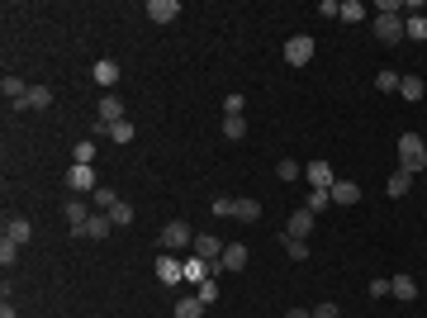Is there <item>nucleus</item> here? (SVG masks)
Masks as SVG:
<instances>
[{
	"mask_svg": "<svg viewBox=\"0 0 427 318\" xmlns=\"http://www.w3.org/2000/svg\"><path fill=\"white\" fill-rule=\"evenodd\" d=\"M399 171H409V176L427 171V143L418 133H404V138H399Z\"/></svg>",
	"mask_w": 427,
	"mask_h": 318,
	"instance_id": "f257e3e1",
	"label": "nucleus"
},
{
	"mask_svg": "<svg viewBox=\"0 0 427 318\" xmlns=\"http://www.w3.org/2000/svg\"><path fill=\"white\" fill-rule=\"evenodd\" d=\"M67 191H72V195H95V191H100V186H95V166L72 161V166H67Z\"/></svg>",
	"mask_w": 427,
	"mask_h": 318,
	"instance_id": "f03ea898",
	"label": "nucleus"
},
{
	"mask_svg": "<svg viewBox=\"0 0 427 318\" xmlns=\"http://www.w3.org/2000/svg\"><path fill=\"white\" fill-rule=\"evenodd\" d=\"M161 247H166V252H186V247H195V233H190V223H166V228H161Z\"/></svg>",
	"mask_w": 427,
	"mask_h": 318,
	"instance_id": "7ed1b4c3",
	"label": "nucleus"
},
{
	"mask_svg": "<svg viewBox=\"0 0 427 318\" xmlns=\"http://www.w3.org/2000/svg\"><path fill=\"white\" fill-rule=\"evenodd\" d=\"M285 62L290 67H309L314 62V38H309V33H295V38L285 43Z\"/></svg>",
	"mask_w": 427,
	"mask_h": 318,
	"instance_id": "20e7f679",
	"label": "nucleus"
},
{
	"mask_svg": "<svg viewBox=\"0 0 427 318\" xmlns=\"http://www.w3.org/2000/svg\"><path fill=\"white\" fill-rule=\"evenodd\" d=\"M375 38L380 43H404V15H375Z\"/></svg>",
	"mask_w": 427,
	"mask_h": 318,
	"instance_id": "39448f33",
	"label": "nucleus"
},
{
	"mask_svg": "<svg viewBox=\"0 0 427 318\" xmlns=\"http://www.w3.org/2000/svg\"><path fill=\"white\" fill-rule=\"evenodd\" d=\"M242 266H247V247H242V242H228L223 256L214 261V276H223V271H242Z\"/></svg>",
	"mask_w": 427,
	"mask_h": 318,
	"instance_id": "423d86ee",
	"label": "nucleus"
},
{
	"mask_svg": "<svg viewBox=\"0 0 427 318\" xmlns=\"http://www.w3.org/2000/svg\"><path fill=\"white\" fill-rule=\"evenodd\" d=\"M110 228H114L110 214H91L86 228H72V238H95V242H100V238H110Z\"/></svg>",
	"mask_w": 427,
	"mask_h": 318,
	"instance_id": "0eeeda50",
	"label": "nucleus"
},
{
	"mask_svg": "<svg viewBox=\"0 0 427 318\" xmlns=\"http://www.w3.org/2000/svg\"><path fill=\"white\" fill-rule=\"evenodd\" d=\"M147 19H152V24H171V19H181V0H147Z\"/></svg>",
	"mask_w": 427,
	"mask_h": 318,
	"instance_id": "6e6552de",
	"label": "nucleus"
},
{
	"mask_svg": "<svg viewBox=\"0 0 427 318\" xmlns=\"http://www.w3.org/2000/svg\"><path fill=\"white\" fill-rule=\"evenodd\" d=\"M304 176H309V186H314V191H332V186H337V176H332L328 161H309Z\"/></svg>",
	"mask_w": 427,
	"mask_h": 318,
	"instance_id": "1a4fd4ad",
	"label": "nucleus"
},
{
	"mask_svg": "<svg viewBox=\"0 0 427 318\" xmlns=\"http://www.w3.org/2000/svg\"><path fill=\"white\" fill-rule=\"evenodd\" d=\"M223 247H228V242H223V238H214V233H200V238H195V256H205L209 266H214V261L223 256Z\"/></svg>",
	"mask_w": 427,
	"mask_h": 318,
	"instance_id": "9d476101",
	"label": "nucleus"
},
{
	"mask_svg": "<svg viewBox=\"0 0 427 318\" xmlns=\"http://www.w3.org/2000/svg\"><path fill=\"white\" fill-rule=\"evenodd\" d=\"M157 280L161 285H181V280H186V266H181L176 256H157Z\"/></svg>",
	"mask_w": 427,
	"mask_h": 318,
	"instance_id": "9b49d317",
	"label": "nucleus"
},
{
	"mask_svg": "<svg viewBox=\"0 0 427 318\" xmlns=\"http://www.w3.org/2000/svg\"><path fill=\"white\" fill-rule=\"evenodd\" d=\"M285 233L309 242V233H314V214H309V209H295V214H290V223H285Z\"/></svg>",
	"mask_w": 427,
	"mask_h": 318,
	"instance_id": "f8f14e48",
	"label": "nucleus"
},
{
	"mask_svg": "<svg viewBox=\"0 0 427 318\" xmlns=\"http://www.w3.org/2000/svg\"><path fill=\"white\" fill-rule=\"evenodd\" d=\"M91 76H95V86H105V91H110V86H119V62H114V57H100Z\"/></svg>",
	"mask_w": 427,
	"mask_h": 318,
	"instance_id": "ddd939ff",
	"label": "nucleus"
},
{
	"mask_svg": "<svg viewBox=\"0 0 427 318\" xmlns=\"http://www.w3.org/2000/svg\"><path fill=\"white\" fill-rule=\"evenodd\" d=\"M62 214H67V223H72V228H86V219H91V205H86L81 195H72V200L62 205Z\"/></svg>",
	"mask_w": 427,
	"mask_h": 318,
	"instance_id": "4468645a",
	"label": "nucleus"
},
{
	"mask_svg": "<svg viewBox=\"0 0 427 318\" xmlns=\"http://www.w3.org/2000/svg\"><path fill=\"white\" fill-rule=\"evenodd\" d=\"M181 266H186V280H195V285H200V280H214V266H209L205 256H186Z\"/></svg>",
	"mask_w": 427,
	"mask_h": 318,
	"instance_id": "2eb2a0df",
	"label": "nucleus"
},
{
	"mask_svg": "<svg viewBox=\"0 0 427 318\" xmlns=\"http://www.w3.org/2000/svg\"><path fill=\"white\" fill-rule=\"evenodd\" d=\"M100 124H119V119H124V100L119 96H100Z\"/></svg>",
	"mask_w": 427,
	"mask_h": 318,
	"instance_id": "dca6fc26",
	"label": "nucleus"
},
{
	"mask_svg": "<svg viewBox=\"0 0 427 318\" xmlns=\"http://www.w3.org/2000/svg\"><path fill=\"white\" fill-rule=\"evenodd\" d=\"M47 105H52V91L47 86H29V96L19 100L15 110H47Z\"/></svg>",
	"mask_w": 427,
	"mask_h": 318,
	"instance_id": "f3484780",
	"label": "nucleus"
},
{
	"mask_svg": "<svg viewBox=\"0 0 427 318\" xmlns=\"http://www.w3.org/2000/svg\"><path fill=\"white\" fill-rule=\"evenodd\" d=\"M332 205H361V186L356 181H337L332 186Z\"/></svg>",
	"mask_w": 427,
	"mask_h": 318,
	"instance_id": "a211bd4d",
	"label": "nucleus"
},
{
	"mask_svg": "<svg viewBox=\"0 0 427 318\" xmlns=\"http://www.w3.org/2000/svg\"><path fill=\"white\" fill-rule=\"evenodd\" d=\"M389 295L404 300V304H413L418 300V280H413V276H394V280H389Z\"/></svg>",
	"mask_w": 427,
	"mask_h": 318,
	"instance_id": "6ab92c4d",
	"label": "nucleus"
},
{
	"mask_svg": "<svg viewBox=\"0 0 427 318\" xmlns=\"http://www.w3.org/2000/svg\"><path fill=\"white\" fill-rule=\"evenodd\" d=\"M409 191H413V176L409 171H394L389 181H385V195H389V200H404Z\"/></svg>",
	"mask_w": 427,
	"mask_h": 318,
	"instance_id": "aec40b11",
	"label": "nucleus"
},
{
	"mask_svg": "<svg viewBox=\"0 0 427 318\" xmlns=\"http://www.w3.org/2000/svg\"><path fill=\"white\" fill-rule=\"evenodd\" d=\"M5 238H10V242H29L33 238V223L29 219H5Z\"/></svg>",
	"mask_w": 427,
	"mask_h": 318,
	"instance_id": "412c9836",
	"label": "nucleus"
},
{
	"mask_svg": "<svg viewBox=\"0 0 427 318\" xmlns=\"http://www.w3.org/2000/svg\"><path fill=\"white\" fill-rule=\"evenodd\" d=\"M205 309H209V304L200 300V295H186V300L176 304V318H205Z\"/></svg>",
	"mask_w": 427,
	"mask_h": 318,
	"instance_id": "4be33fe9",
	"label": "nucleus"
},
{
	"mask_svg": "<svg viewBox=\"0 0 427 318\" xmlns=\"http://www.w3.org/2000/svg\"><path fill=\"white\" fill-rule=\"evenodd\" d=\"M404 38L427 43V15H409V19H404Z\"/></svg>",
	"mask_w": 427,
	"mask_h": 318,
	"instance_id": "5701e85b",
	"label": "nucleus"
},
{
	"mask_svg": "<svg viewBox=\"0 0 427 318\" xmlns=\"http://www.w3.org/2000/svg\"><path fill=\"white\" fill-rule=\"evenodd\" d=\"M219 128H223V138H233V143H242V138H247V119H242V114H228Z\"/></svg>",
	"mask_w": 427,
	"mask_h": 318,
	"instance_id": "b1692460",
	"label": "nucleus"
},
{
	"mask_svg": "<svg viewBox=\"0 0 427 318\" xmlns=\"http://www.w3.org/2000/svg\"><path fill=\"white\" fill-rule=\"evenodd\" d=\"M399 96H404V100H413V105H418V100L427 96V86H423V76H404V81H399Z\"/></svg>",
	"mask_w": 427,
	"mask_h": 318,
	"instance_id": "393cba45",
	"label": "nucleus"
},
{
	"mask_svg": "<svg viewBox=\"0 0 427 318\" xmlns=\"http://www.w3.org/2000/svg\"><path fill=\"white\" fill-rule=\"evenodd\" d=\"M0 91H5V100H10V105H19V100L29 96V86H24L19 76H5V81H0Z\"/></svg>",
	"mask_w": 427,
	"mask_h": 318,
	"instance_id": "a878e982",
	"label": "nucleus"
},
{
	"mask_svg": "<svg viewBox=\"0 0 427 318\" xmlns=\"http://www.w3.org/2000/svg\"><path fill=\"white\" fill-rule=\"evenodd\" d=\"M233 219L256 223V219H261V205H256V200H237V205H233Z\"/></svg>",
	"mask_w": 427,
	"mask_h": 318,
	"instance_id": "bb28decb",
	"label": "nucleus"
},
{
	"mask_svg": "<svg viewBox=\"0 0 427 318\" xmlns=\"http://www.w3.org/2000/svg\"><path fill=\"white\" fill-rule=\"evenodd\" d=\"M72 161H81V166H95V138H81V143L72 147Z\"/></svg>",
	"mask_w": 427,
	"mask_h": 318,
	"instance_id": "cd10ccee",
	"label": "nucleus"
},
{
	"mask_svg": "<svg viewBox=\"0 0 427 318\" xmlns=\"http://www.w3.org/2000/svg\"><path fill=\"white\" fill-rule=\"evenodd\" d=\"M91 205H95V209H100V214H110V209H114V205H119V195H114V191H110V186H100V191H95V195H91Z\"/></svg>",
	"mask_w": 427,
	"mask_h": 318,
	"instance_id": "c85d7f7f",
	"label": "nucleus"
},
{
	"mask_svg": "<svg viewBox=\"0 0 427 318\" xmlns=\"http://www.w3.org/2000/svg\"><path fill=\"white\" fill-rule=\"evenodd\" d=\"M337 19H347V24H361V19H365V5H361V0H342V15H337Z\"/></svg>",
	"mask_w": 427,
	"mask_h": 318,
	"instance_id": "c756f323",
	"label": "nucleus"
},
{
	"mask_svg": "<svg viewBox=\"0 0 427 318\" xmlns=\"http://www.w3.org/2000/svg\"><path fill=\"white\" fill-rule=\"evenodd\" d=\"M133 133H138V128L128 124V119H119V124H110V138H114V143H119V147H124V143H133Z\"/></svg>",
	"mask_w": 427,
	"mask_h": 318,
	"instance_id": "7c9ffc66",
	"label": "nucleus"
},
{
	"mask_svg": "<svg viewBox=\"0 0 427 318\" xmlns=\"http://www.w3.org/2000/svg\"><path fill=\"white\" fill-rule=\"evenodd\" d=\"M328 205H332V191H309V205L304 209H309V214H323Z\"/></svg>",
	"mask_w": 427,
	"mask_h": 318,
	"instance_id": "2f4dec72",
	"label": "nucleus"
},
{
	"mask_svg": "<svg viewBox=\"0 0 427 318\" xmlns=\"http://www.w3.org/2000/svg\"><path fill=\"white\" fill-rule=\"evenodd\" d=\"M285 252H290V256H295V261H304V256H309V242H304V238H290V233H285Z\"/></svg>",
	"mask_w": 427,
	"mask_h": 318,
	"instance_id": "473e14b6",
	"label": "nucleus"
},
{
	"mask_svg": "<svg viewBox=\"0 0 427 318\" xmlns=\"http://www.w3.org/2000/svg\"><path fill=\"white\" fill-rule=\"evenodd\" d=\"M110 223H114V228H128V223H133V205H114L110 209Z\"/></svg>",
	"mask_w": 427,
	"mask_h": 318,
	"instance_id": "72a5a7b5",
	"label": "nucleus"
},
{
	"mask_svg": "<svg viewBox=\"0 0 427 318\" xmlns=\"http://www.w3.org/2000/svg\"><path fill=\"white\" fill-rule=\"evenodd\" d=\"M399 81H404V76L385 67V72H380V76H375V91H399Z\"/></svg>",
	"mask_w": 427,
	"mask_h": 318,
	"instance_id": "f704fd0d",
	"label": "nucleus"
},
{
	"mask_svg": "<svg viewBox=\"0 0 427 318\" xmlns=\"http://www.w3.org/2000/svg\"><path fill=\"white\" fill-rule=\"evenodd\" d=\"M247 110V100H242V91H233V96L223 100V119H228V114H242Z\"/></svg>",
	"mask_w": 427,
	"mask_h": 318,
	"instance_id": "c9c22d12",
	"label": "nucleus"
},
{
	"mask_svg": "<svg viewBox=\"0 0 427 318\" xmlns=\"http://www.w3.org/2000/svg\"><path fill=\"white\" fill-rule=\"evenodd\" d=\"M195 290H200V300L205 304H219V280H200Z\"/></svg>",
	"mask_w": 427,
	"mask_h": 318,
	"instance_id": "e433bc0d",
	"label": "nucleus"
},
{
	"mask_svg": "<svg viewBox=\"0 0 427 318\" xmlns=\"http://www.w3.org/2000/svg\"><path fill=\"white\" fill-rule=\"evenodd\" d=\"M15 256H19V242H0V266H15Z\"/></svg>",
	"mask_w": 427,
	"mask_h": 318,
	"instance_id": "4c0bfd02",
	"label": "nucleus"
},
{
	"mask_svg": "<svg viewBox=\"0 0 427 318\" xmlns=\"http://www.w3.org/2000/svg\"><path fill=\"white\" fill-rule=\"evenodd\" d=\"M275 171H280V181H295V176H300V171H304V166H300V161H290V157H285V161H280V166H275Z\"/></svg>",
	"mask_w": 427,
	"mask_h": 318,
	"instance_id": "58836bf2",
	"label": "nucleus"
},
{
	"mask_svg": "<svg viewBox=\"0 0 427 318\" xmlns=\"http://www.w3.org/2000/svg\"><path fill=\"white\" fill-rule=\"evenodd\" d=\"M233 205H237V200H228V195H219V200H214V214H223V219H233Z\"/></svg>",
	"mask_w": 427,
	"mask_h": 318,
	"instance_id": "ea45409f",
	"label": "nucleus"
},
{
	"mask_svg": "<svg viewBox=\"0 0 427 318\" xmlns=\"http://www.w3.org/2000/svg\"><path fill=\"white\" fill-rule=\"evenodd\" d=\"M314 318H342V314H337V304H332V300H323V304L314 309Z\"/></svg>",
	"mask_w": 427,
	"mask_h": 318,
	"instance_id": "a19ab883",
	"label": "nucleus"
},
{
	"mask_svg": "<svg viewBox=\"0 0 427 318\" xmlns=\"http://www.w3.org/2000/svg\"><path fill=\"white\" fill-rule=\"evenodd\" d=\"M365 290H370V300H385V295H389V280H370Z\"/></svg>",
	"mask_w": 427,
	"mask_h": 318,
	"instance_id": "79ce46f5",
	"label": "nucleus"
},
{
	"mask_svg": "<svg viewBox=\"0 0 427 318\" xmlns=\"http://www.w3.org/2000/svg\"><path fill=\"white\" fill-rule=\"evenodd\" d=\"M318 15H328V19H337V15H342V5H337V0H323V5H318Z\"/></svg>",
	"mask_w": 427,
	"mask_h": 318,
	"instance_id": "37998d69",
	"label": "nucleus"
},
{
	"mask_svg": "<svg viewBox=\"0 0 427 318\" xmlns=\"http://www.w3.org/2000/svg\"><path fill=\"white\" fill-rule=\"evenodd\" d=\"M285 318H314V309H300L295 304V309H285Z\"/></svg>",
	"mask_w": 427,
	"mask_h": 318,
	"instance_id": "c03bdc74",
	"label": "nucleus"
},
{
	"mask_svg": "<svg viewBox=\"0 0 427 318\" xmlns=\"http://www.w3.org/2000/svg\"><path fill=\"white\" fill-rule=\"evenodd\" d=\"M0 318H19V314H15V304H10V300L0 304Z\"/></svg>",
	"mask_w": 427,
	"mask_h": 318,
	"instance_id": "a18cd8bd",
	"label": "nucleus"
}]
</instances>
